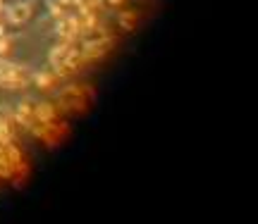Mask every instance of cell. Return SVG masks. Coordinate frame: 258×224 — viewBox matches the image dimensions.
I'll list each match as a JSON object with an SVG mask.
<instances>
[{"mask_svg":"<svg viewBox=\"0 0 258 224\" xmlns=\"http://www.w3.org/2000/svg\"><path fill=\"white\" fill-rule=\"evenodd\" d=\"M115 48V39L112 36H96V39H86L79 48L84 62H96L103 55H108Z\"/></svg>","mask_w":258,"mask_h":224,"instance_id":"cell-1","label":"cell"},{"mask_svg":"<svg viewBox=\"0 0 258 224\" xmlns=\"http://www.w3.org/2000/svg\"><path fill=\"white\" fill-rule=\"evenodd\" d=\"M5 19H7V24H12V27H22V24H27L31 12H34V7H31V2L27 0H19V2H14V5H5Z\"/></svg>","mask_w":258,"mask_h":224,"instance_id":"cell-2","label":"cell"},{"mask_svg":"<svg viewBox=\"0 0 258 224\" xmlns=\"http://www.w3.org/2000/svg\"><path fill=\"white\" fill-rule=\"evenodd\" d=\"M55 34L60 36V41H74L82 36V27H79V17L77 14H72V17H67V14H62L60 19H57V27H55Z\"/></svg>","mask_w":258,"mask_h":224,"instance_id":"cell-3","label":"cell"},{"mask_svg":"<svg viewBox=\"0 0 258 224\" xmlns=\"http://www.w3.org/2000/svg\"><path fill=\"white\" fill-rule=\"evenodd\" d=\"M55 115H57V107H55L53 103L41 100V103L34 105V119H36V122H51V119H55Z\"/></svg>","mask_w":258,"mask_h":224,"instance_id":"cell-4","label":"cell"},{"mask_svg":"<svg viewBox=\"0 0 258 224\" xmlns=\"http://www.w3.org/2000/svg\"><path fill=\"white\" fill-rule=\"evenodd\" d=\"M41 91H48V89H53V84L57 81V77H55L53 72H36V74H31V79Z\"/></svg>","mask_w":258,"mask_h":224,"instance_id":"cell-5","label":"cell"},{"mask_svg":"<svg viewBox=\"0 0 258 224\" xmlns=\"http://www.w3.org/2000/svg\"><path fill=\"white\" fill-rule=\"evenodd\" d=\"M136 19H139V12L136 10H122V12L117 14L120 29H124V31H132L136 27Z\"/></svg>","mask_w":258,"mask_h":224,"instance_id":"cell-6","label":"cell"},{"mask_svg":"<svg viewBox=\"0 0 258 224\" xmlns=\"http://www.w3.org/2000/svg\"><path fill=\"white\" fill-rule=\"evenodd\" d=\"M105 2H108V5H115V7H117V5H122L124 0H105Z\"/></svg>","mask_w":258,"mask_h":224,"instance_id":"cell-7","label":"cell"},{"mask_svg":"<svg viewBox=\"0 0 258 224\" xmlns=\"http://www.w3.org/2000/svg\"><path fill=\"white\" fill-rule=\"evenodd\" d=\"M0 36H5V24L0 22Z\"/></svg>","mask_w":258,"mask_h":224,"instance_id":"cell-8","label":"cell"}]
</instances>
